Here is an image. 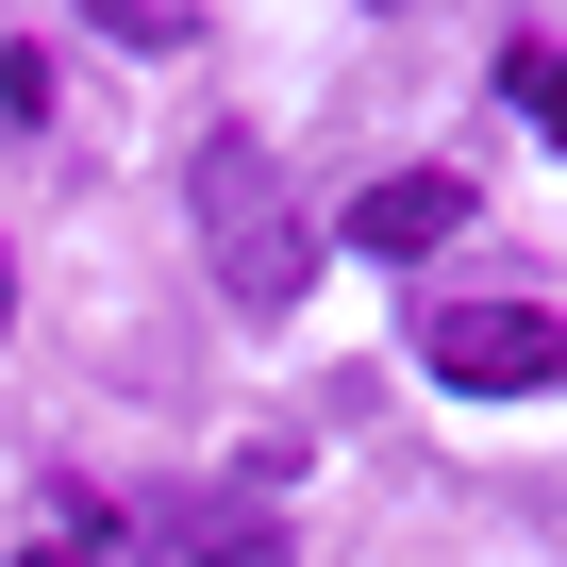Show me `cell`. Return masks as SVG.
Wrapping results in <instances>:
<instances>
[{"label":"cell","instance_id":"obj_3","mask_svg":"<svg viewBox=\"0 0 567 567\" xmlns=\"http://www.w3.org/2000/svg\"><path fill=\"white\" fill-rule=\"evenodd\" d=\"M467 217H484V200H467V167H401V184H368V200H351V250H368V267H417V250H451Z\"/></svg>","mask_w":567,"mask_h":567},{"label":"cell","instance_id":"obj_7","mask_svg":"<svg viewBox=\"0 0 567 567\" xmlns=\"http://www.w3.org/2000/svg\"><path fill=\"white\" fill-rule=\"evenodd\" d=\"M18 567H101V550H84V534H34V550H18Z\"/></svg>","mask_w":567,"mask_h":567},{"label":"cell","instance_id":"obj_4","mask_svg":"<svg viewBox=\"0 0 567 567\" xmlns=\"http://www.w3.org/2000/svg\"><path fill=\"white\" fill-rule=\"evenodd\" d=\"M134 567H284L267 501H134Z\"/></svg>","mask_w":567,"mask_h":567},{"label":"cell","instance_id":"obj_6","mask_svg":"<svg viewBox=\"0 0 567 567\" xmlns=\"http://www.w3.org/2000/svg\"><path fill=\"white\" fill-rule=\"evenodd\" d=\"M101 34H117V51H184L200 18H184V0H101Z\"/></svg>","mask_w":567,"mask_h":567},{"label":"cell","instance_id":"obj_2","mask_svg":"<svg viewBox=\"0 0 567 567\" xmlns=\"http://www.w3.org/2000/svg\"><path fill=\"white\" fill-rule=\"evenodd\" d=\"M417 368L451 401H534V384H567V318L550 301H434L417 318Z\"/></svg>","mask_w":567,"mask_h":567},{"label":"cell","instance_id":"obj_1","mask_svg":"<svg viewBox=\"0 0 567 567\" xmlns=\"http://www.w3.org/2000/svg\"><path fill=\"white\" fill-rule=\"evenodd\" d=\"M184 200H200V250H217V301H234V318H301V284H318L301 184H284V167H267L250 134H200Z\"/></svg>","mask_w":567,"mask_h":567},{"label":"cell","instance_id":"obj_8","mask_svg":"<svg viewBox=\"0 0 567 567\" xmlns=\"http://www.w3.org/2000/svg\"><path fill=\"white\" fill-rule=\"evenodd\" d=\"M0 318H18V250H0Z\"/></svg>","mask_w":567,"mask_h":567},{"label":"cell","instance_id":"obj_5","mask_svg":"<svg viewBox=\"0 0 567 567\" xmlns=\"http://www.w3.org/2000/svg\"><path fill=\"white\" fill-rule=\"evenodd\" d=\"M501 84H517V101H534V134L567 151V51H534V34H517V51H501Z\"/></svg>","mask_w":567,"mask_h":567}]
</instances>
